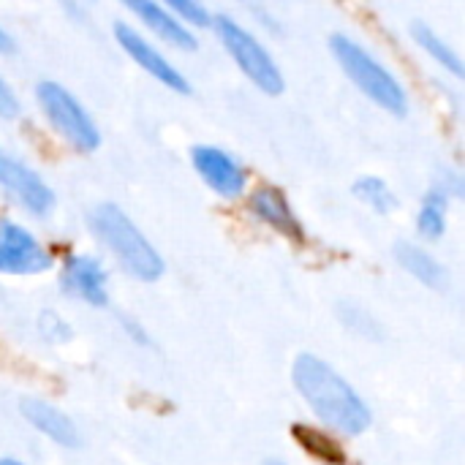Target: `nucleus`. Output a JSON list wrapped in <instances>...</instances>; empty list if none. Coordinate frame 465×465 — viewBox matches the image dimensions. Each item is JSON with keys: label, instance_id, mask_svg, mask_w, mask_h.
<instances>
[{"label": "nucleus", "instance_id": "nucleus-6", "mask_svg": "<svg viewBox=\"0 0 465 465\" xmlns=\"http://www.w3.org/2000/svg\"><path fill=\"white\" fill-rule=\"evenodd\" d=\"M112 35H114V44L123 49V54L139 68L144 71L150 79H155L161 87H166L169 93H177V95H188L191 93V82L188 76L183 74V68L166 54V49L150 38L147 33H142L136 25L131 22H114L112 25Z\"/></svg>", "mask_w": 465, "mask_h": 465}, {"label": "nucleus", "instance_id": "nucleus-8", "mask_svg": "<svg viewBox=\"0 0 465 465\" xmlns=\"http://www.w3.org/2000/svg\"><path fill=\"white\" fill-rule=\"evenodd\" d=\"M191 166L196 177L223 202H237L251 188L248 166L221 144H193L191 147Z\"/></svg>", "mask_w": 465, "mask_h": 465}, {"label": "nucleus", "instance_id": "nucleus-17", "mask_svg": "<svg viewBox=\"0 0 465 465\" xmlns=\"http://www.w3.org/2000/svg\"><path fill=\"white\" fill-rule=\"evenodd\" d=\"M351 193L360 204H365L371 213L376 215H392L398 207H401V199L398 193L392 191V185L379 177V174H362L354 180L351 185Z\"/></svg>", "mask_w": 465, "mask_h": 465}, {"label": "nucleus", "instance_id": "nucleus-24", "mask_svg": "<svg viewBox=\"0 0 465 465\" xmlns=\"http://www.w3.org/2000/svg\"><path fill=\"white\" fill-rule=\"evenodd\" d=\"M0 465H25V463H22V460H16V458H3Z\"/></svg>", "mask_w": 465, "mask_h": 465}, {"label": "nucleus", "instance_id": "nucleus-21", "mask_svg": "<svg viewBox=\"0 0 465 465\" xmlns=\"http://www.w3.org/2000/svg\"><path fill=\"white\" fill-rule=\"evenodd\" d=\"M22 114V98L14 90V84L0 74V120L3 123H14Z\"/></svg>", "mask_w": 465, "mask_h": 465}, {"label": "nucleus", "instance_id": "nucleus-13", "mask_svg": "<svg viewBox=\"0 0 465 465\" xmlns=\"http://www.w3.org/2000/svg\"><path fill=\"white\" fill-rule=\"evenodd\" d=\"M22 417L38 430L44 433L49 441L65 447V450H74L79 447V430L76 425L71 422L68 414H63L60 409L44 403V401H25L22 403Z\"/></svg>", "mask_w": 465, "mask_h": 465}, {"label": "nucleus", "instance_id": "nucleus-11", "mask_svg": "<svg viewBox=\"0 0 465 465\" xmlns=\"http://www.w3.org/2000/svg\"><path fill=\"white\" fill-rule=\"evenodd\" d=\"M57 281L68 297H74L90 308L109 305V272H106L104 262L93 253H68L60 262Z\"/></svg>", "mask_w": 465, "mask_h": 465}, {"label": "nucleus", "instance_id": "nucleus-5", "mask_svg": "<svg viewBox=\"0 0 465 465\" xmlns=\"http://www.w3.org/2000/svg\"><path fill=\"white\" fill-rule=\"evenodd\" d=\"M35 106L52 134L79 155H90L101 147V128L90 109L57 79H41L35 84Z\"/></svg>", "mask_w": 465, "mask_h": 465}, {"label": "nucleus", "instance_id": "nucleus-15", "mask_svg": "<svg viewBox=\"0 0 465 465\" xmlns=\"http://www.w3.org/2000/svg\"><path fill=\"white\" fill-rule=\"evenodd\" d=\"M450 207H452V199L441 188L430 185L417 207V215H414V229H417L420 240H425V242L444 240V234L450 229Z\"/></svg>", "mask_w": 465, "mask_h": 465}, {"label": "nucleus", "instance_id": "nucleus-1", "mask_svg": "<svg viewBox=\"0 0 465 465\" xmlns=\"http://www.w3.org/2000/svg\"><path fill=\"white\" fill-rule=\"evenodd\" d=\"M292 379L297 392L305 398L311 411L335 433L343 436H362L373 414L368 403L357 395V390L322 357L300 354L292 368Z\"/></svg>", "mask_w": 465, "mask_h": 465}, {"label": "nucleus", "instance_id": "nucleus-12", "mask_svg": "<svg viewBox=\"0 0 465 465\" xmlns=\"http://www.w3.org/2000/svg\"><path fill=\"white\" fill-rule=\"evenodd\" d=\"M117 3L134 16V22H139L136 27L142 33H147L150 38H155L161 46L180 49V52L199 49V35L191 27H185L183 22H177L161 5V0H117Z\"/></svg>", "mask_w": 465, "mask_h": 465}, {"label": "nucleus", "instance_id": "nucleus-7", "mask_svg": "<svg viewBox=\"0 0 465 465\" xmlns=\"http://www.w3.org/2000/svg\"><path fill=\"white\" fill-rule=\"evenodd\" d=\"M0 193L11 199L14 207H19L30 218H46L52 215L57 199L52 185L33 169L27 161L14 155L0 144Z\"/></svg>", "mask_w": 465, "mask_h": 465}, {"label": "nucleus", "instance_id": "nucleus-19", "mask_svg": "<svg viewBox=\"0 0 465 465\" xmlns=\"http://www.w3.org/2000/svg\"><path fill=\"white\" fill-rule=\"evenodd\" d=\"M294 436H297V441L305 447V452H308V455H313V458H319V460H324V463H330V465L343 463V450L335 444V439L324 436L322 430L297 428V430H294Z\"/></svg>", "mask_w": 465, "mask_h": 465}, {"label": "nucleus", "instance_id": "nucleus-14", "mask_svg": "<svg viewBox=\"0 0 465 465\" xmlns=\"http://www.w3.org/2000/svg\"><path fill=\"white\" fill-rule=\"evenodd\" d=\"M395 259L398 264L414 278L420 281L422 286L428 289H444L450 275H447V267L420 242H411V240H403L395 245Z\"/></svg>", "mask_w": 465, "mask_h": 465}, {"label": "nucleus", "instance_id": "nucleus-3", "mask_svg": "<svg viewBox=\"0 0 465 465\" xmlns=\"http://www.w3.org/2000/svg\"><path fill=\"white\" fill-rule=\"evenodd\" d=\"M330 52H332L335 63L341 65V71L346 74V79L373 106H379L381 112H387L392 117H406L409 114L411 101H409L406 84L365 44H360L349 33H332L330 35Z\"/></svg>", "mask_w": 465, "mask_h": 465}, {"label": "nucleus", "instance_id": "nucleus-16", "mask_svg": "<svg viewBox=\"0 0 465 465\" xmlns=\"http://www.w3.org/2000/svg\"><path fill=\"white\" fill-rule=\"evenodd\" d=\"M411 38H414V44L444 71V74H450V76H455V79H463L465 74V65H463V57L458 54V49L441 35V33H436L430 25H425V22H414L411 25Z\"/></svg>", "mask_w": 465, "mask_h": 465}, {"label": "nucleus", "instance_id": "nucleus-4", "mask_svg": "<svg viewBox=\"0 0 465 465\" xmlns=\"http://www.w3.org/2000/svg\"><path fill=\"white\" fill-rule=\"evenodd\" d=\"M210 30L215 33L221 49L237 65V71L264 95L275 98L286 90V76L270 52V46L232 14H213Z\"/></svg>", "mask_w": 465, "mask_h": 465}, {"label": "nucleus", "instance_id": "nucleus-9", "mask_svg": "<svg viewBox=\"0 0 465 465\" xmlns=\"http://www.w3.org/2000/svg\"><path fill=\"white\" fill-rule=\"evenodd\" d=\"M52 264V251L30 226L14 218H0V275H44Z\"/></svg>", "mask_w": 465, "mask_h": 465}, {"label": "nucleus", "instance_id": "nucleus-22", "mask_svg": "<svg viewBox=\"0 0 465 465\" xmlns=\"http://www.w3.org/2000/svg\"><path fill=\"white\" fill-rule=\"evenodd\" d=\"M433 185L441 188V191L455 202V199H460V193H463V174H460L458 169H452V166H444V169L436 174Z\"/></svg>", "mask_w": 465, "mask_h": 465}, {"label": "nucleus", "instance_id": "nucleus-20", "mask_svg": "<svg viewBox=\"0 0 465 465\" xmlns=\"http://www.w3.org/2000/svg\"><path fill=\"white\" fill-rule=\"evenodd\" d=\"M341 319H343L357 335H365V338H376V335H379V327H376L373 316H368V313L360 311L357 305H343V308H341Z\"/></svg>", "mask_w": 465, "mask_h": 465}, {"label": "nucleus", "instance_id": "nucleus-2", "mask_svg": "<svg viewBox=\"0 0 465 465\" xmlns=\"http://www.w3.org/2000/svg\"><path fill=\"white\" fill-rule=\"evenodd\" d=\"M90 234L104 245V251L136 281L155 283L166 264L161 251L147 240L136 221L114 202H101L87 213Z\"/></svg>", "mask_w": 465, "mask_h": 465}, {"label": "nucleus", "instance_id": "nucleus-18", "mask_svg": "<svg viewBox=\"0 0 465 465\" xmlns=\"http://www.w3.org/2000/svg\"><path fill=\"white\" fill-rule=\"evenodd\" d=\"M161 5L185 27H191L193 33L199 30H210L213 22V11L204 5V0H161Z\"/></svg>", "mask_w": 465, "mask_h": 465}, {"label": "nucleus", "instance_id": "nucleus-23", "mask_svg": "<svg viewBox=\"0 0 465 465\" xmlns=\"http://www.w3.org/2000/svg\"><path fill=\"white\" fill-rule=\"evenodd\" d=\"M14 52V35L0 25V54H11Z\"/></svg>", "mask_w": 465, "mask_h": 465}, {"label": "nucleus", "instance_id": "nucleus-10", "mask_svg": "<svg viewBox=\"0 0 465 465\" xmlns=\"http://www.w3.org/2000/svg\"><path fill=\"white\" fill-rule=\"evenodd\" d=\"M245 199V210L248 215L267 226L270 232L281 234L283 240H292V242H302L305 240V226L289 199V193L275 185V183H256L248 188V193L242 196Z\"/></svg>", "mask_w": 465, "mask_h": 465}, {"label": "nucleus", "instance_id": "nucleus-25", "mask_svg": "<svg viewBox=\"0 0 465 465\" xmlns=\"http://www.w3.org/2000/svg\"><path fill=\"white\" fill-rule=\"evenodd\" d=\"M267 465H283V463H278V460H270V463Z\"/></svg>", "mask_w": 465, "mask_h": 465}]
</instances>
